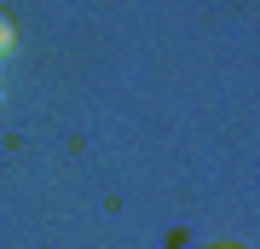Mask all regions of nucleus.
Listing matches in <instances>:
<instances>
[{
	"label": "nucleus",
	"instance_id": "nucleus-1",
	"mask_svg": "<svg viewBox=\"0 0 260 249\" xmlns=\"http://www.w3.org/2000/svg\"><path fill=\"white\" fill-rule=\"evenodd\" d=\"M12 46H18V29H12V18H6V12H0V58H6Z\"/></svg>",
	"mask_w": 260,
	"mask_h": 249
},
{
	"label": "nucleus",
	"instance_id": "nucleus-2",
	"mask_svg": "<svg viewBox=\"0 0 260 249\" xmlns=\"http://www.w3.org/2000/svg\"><path fill=\"white\" fill-rule=\"evenodd\" d=\"M220 249H237V243H220Z\"/></svg>",
	"mask_w": 260,
	"mask_h": 249
}]
</instances>
